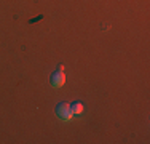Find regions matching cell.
<instances>
[{
  "label": "cell",
  "mask_w": 150,
  "mask_h": 144,
  "mask_svg": "<svg viewBox=\"0 0 150 144\" xmlns=\"http://www.w3.org/2000/svg\"><path fill=\"white\" fill-rule=\"evenodd\" d=\"M56 117L59 118V120L62 122H69L70 118H72V110H70V104L69 103H59L58 106H56Z\"/></svg>",
  "instance_id": "6da1fadb"
},
{
  "label": "cell",
  "mask_w": 150,
  "mask_h": 144,
  "mask_svg": "<svg viewBox=\"0 0 150 144\" xmlns=\"http://www.w3.org/2000/svg\"><path fill=\"white\" fill-rule=\"evenodd\" d=\"M64 82H66V75H64V71H56V72H53L51 77H50V83H51V86H54V88H59V86H62Z\"/></svg>",
  "instance_id": "7a4b0ae2"
},
{
  "label": "cell",
  "mask_w": 150,
  "mask_h": 144,
  "mask_svg": "<svg viewBox=\"0 0 150 144\" xmlns=\"http://www.w3.org/2000/svg\"><path fill=\"white\" fill-rule=\"evenodd\" d=\"M70 110H72L74 115H80L83 112V104H81L80 101H74V103L70 104Z\"/></svg>",
  "instance_id": "3957f363"
},
{
  "label": "cell",
  "mask_w": 150,
  "mask_h": 144,
  "mask_svg": "<svg viewBox=\"0 0 150 144\" xmlns=\"http://www.w3.org/2000/svg\"><path fill=\"white\" fill-rule=\"evenodd\" d=\"M58 71H64V64H59V66H58Z\"/></svg>",
  "instance_id": "277c9868"
}]
</instances>
